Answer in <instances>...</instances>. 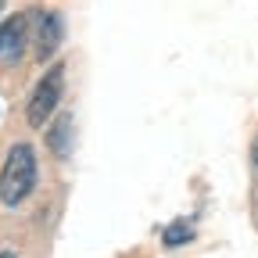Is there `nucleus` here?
Instances as JSON below:
<instances>
[{
  "instance_id": "obj_7",
  "label": "nucleus",
  "mask_w": 258,
  "mask_h": 258,
  "mask_svg": "<svg viewBox=\"0 0 258 258\" xmlns=\"http://www.w3.org/2000/svg\"><path fill=\"white\" fill-rule=\"evenodd\" d=\"M251 158H254V169H258V140H254V151H251Z\"/></svg>"
},
{
  "instance_id": "obj_4",
  "label": "nucleus",
  "mask_w": 258,
  "mask_h": 258,
  "mask_svg": "<svg viewBox=\"0 0 258 258\" xmlns=\"http://www.w3.org/2000/svg\"><path fill=\"white\" fill-rule=\"evenodd\" d=\"M32 25H36V57L50 61V54L61 43V18L57 15H32Z\"/></svg>"
},
{
  "instance_id": "obj_2",
  "label": "nucleus",
  "mask_w": 258,
  "mask_h": 258,
  "mask_svg": "<svg viewBox=\"0 0 258 258\" xmlns=\"http://www.w3.org/2000/svg\"><path fill=\"white\" fill-rule=\"evenodd\" d=\"M61 93H64V64H54V69L36 83L32 97H29L25 118H29V125H32V129H40V125L54 115V108L61 104Z\"/></svg>"
},
{
  "instance_id": "obj_9",
  "label": "nucleus",
  "mask_w": 258,
  "mask_h": 258,
  "mask_svg": "<svg viewBox=\"0 0 258 258\" xmlns=\"http://www.w3.org/2000/svg\"><path fill=\"white\" fill-rule=\"evenodd\" d=\"M0 11H4V0H0Z\"/></svg>"
},
{
  "instance_id": "obj_1",
  "label": "nucleus",
  "mask_w": 258,
  "mask_h": 258,
  "mask_svg": "<svg viewBox=\"0 0 258 258\" xmlns=\"http://www.w3.org/2000/svg\"><path fill=\"white\" fill-rule=\"evenodd\" d=\"M32 190H36V151L29 144H15L4 158V169H0V201L15 208Z\"/></svg>"
},
{
  "instance_id": "obj_6",
  "label": "nucleus",
  "mask_w": 258,
  "mask_h": 258,
  "mask_svg": "<svg viewBox=\"0 0 258 258\" xmlns=\"http://www.w3.org/2000/svg\"><path fill=\"white\" fill-rule=\"evenodd\" d=\"M165 247H179V244H190L194 240V222L190 219H176L172 226H165V233H161Z\"/></svg>"
},
{
  "instance_id": "obj_8",
  "label": "nucleus",
  "mask_w": 258,
  "mask_h": 258,
  "mask_svg": "<svg viewBox=\"0 0 258 258\" xmlns=\"http://www.w3.org/2000/svg\"><path fill=\"white\" fill-rule=\"evenodd\" d=\"M0 258H15V254H11V251H0Z\"/></svg>"
},
{
  "instance_id": "obj_5",
  "label": "nucleus",
  "mask_w": 258,
  "mask_h": 258,
  "mask_svg": "<svg viewBox=\"0 0 258 258\" xmlns=\"http://www.w3.org/2000/svg\"><path fill=\"white\" fill-rule=\"evenodd\" d=\"M47 144H50V151L61 161L72 158V115H57V122L50 125V133H47Z\"/></svg>"
},
{
  "instance_id": "obj_3",
  "label": "nucleus",
  "mask_w": 258,
  "mask_h": 258,
  "mask_svg": "<svg viewBox=\"0 0 258 258\" xmlns=\"http://www.w3.org/2000/svg\"><path fill=\"white\" fill-rule=\"evenodd\" d=\"M29 29H32V15H15L0 22V64H15L29 43Z\"/></svg>"
}]
</instances>
